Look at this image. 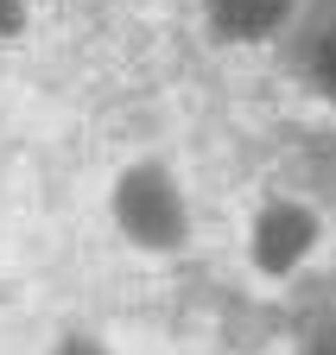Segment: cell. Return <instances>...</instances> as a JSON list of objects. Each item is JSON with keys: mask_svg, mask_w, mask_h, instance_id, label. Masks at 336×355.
<instances>
[{"mask_svg": "<svg viewBox=\"0 0 336 355\" xmlns=\"http://www.w3.org/2000/svg\"><path fill=\"white\" fill-rule=\"evenodd\" d=\"M324 83H330V89H336V32H330V38H324Z\"/></svg>", "mask_w": 336, "mask_h": 355, "instance_id": "cell-4", "label": "cell"}, {"mask_svg": "<svg viewBox=\"0 0 336 355\" xmlns=\"http://www.w3.org/2000/svg\"><path fill=\"white\" fill-rule=\"evenodd\" d=\"M127 229L140 241H172L178 235V209H172V197H165L159 178H134L127 184Z\"/></svg>", "mask_w": 336, "mask_h": 355, "instance_id": "cell-2", "label": "cell"}, {"mask_svg": "<svg viewBox=\"0 0 336 355\" xmlns=\"http://www.w3.org/2000/svg\"><path fill=\"white\" fill-rule=\"evenodd\" d=\"M311 248V216L305 209H267V222H260V235H254V254H260V266H292Z\"/></svg>", "mask_w": 336, "mask_h": 355, "instance_id": "cell-1", "label": "cell"}, {"mask_svg": "<svg viewBox=\"0 0 336 355\" xmlns=\"http://www.w3.org/2000/svg\"><path fill=\"white\" fill-rule=\"evenodd\" d=\"M19 26V7H13V0H0V32H13Z\"/></svg>", "mask_w": 336, "mask_h": 355, "instance_id": "cell-5", "label": "cell"}, {"mask_svg": "<svg viewBox=\"0 0 336 355\" xmlns=\"http://www.w3.org/2000/svg\"><path fill=\"white\" fill-rule=\"evenodd\" d=\"M216 7H222V26L229 32H267L285 13V0H216Z\"/></svg>", "mask_w": 336, "mask_h": 355, "instance_id": "cell-3", "label": "cell"}]
</instances>
